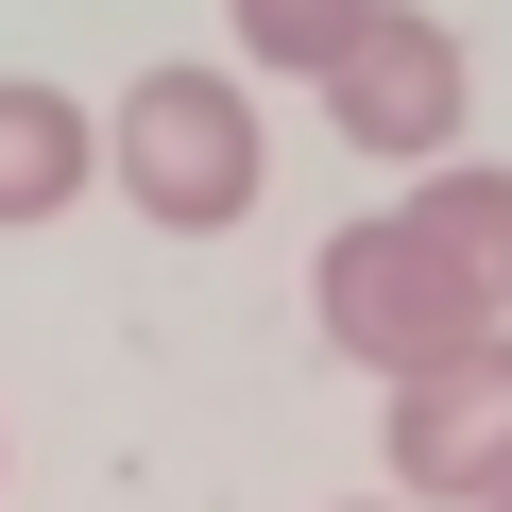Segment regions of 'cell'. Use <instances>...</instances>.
Instances as JSON below:
<instances>
[{
    "label": "cell",
    "instance_id": "52a82bcc",
    "mask_svg": "<svg viewBox=\"0 0 512 512\" xmlns=\"http://www.w3.org/2000/svg\"><path fill=\"white\" fill-rule=\"evenodd\" d=\"M342 35H359V0H239V52L256 69H325Z\"/></svg>",
    "mask_w": 512,
    "mask_h": 512
},
{
    "label": "cell",
    "instance_id": "7a4b0ae2",
    "mask_svg": "<svg viewBox=\"0 0 512 512\" xmlns=\"http://www.w3.org/2000/svg\"><path fill=\"white\" fill-rule=\"evenodd\" d=\"M103 171H120L171 239H222V222L256 205V103H239L222 69H137L120 120H103Z\"/></svg>",
    "mask_w": 512,
    "mask_h": 512
},
{
    "label": "cell",
    "instance_id": "8992f818",
    "mask_svg": "<svg viewBox=\"0 0 512 512\" xmlns=\"http://www.w3.org/2000/svg\"><path fill=\"white\" fill-rule=\"evenodd\" d=\"M410 222H427V239L461 256V274H512V171H495V154H478V171H444V154H427Z\"/></svg>",
    "mask_w": 512,
    "mask_h": 512
},
{
    "label": "cell",
    "instance_id": "3957f363",
    "mask_svg": "<svg viewBox=\"0 0 512 512\" xmlns=\"http://www.w3.org/2000/svg\"><path fill=\"white\" fill-rule=\"evenodd\" d=\"M308 86H325V120H342L376 171H427V154L461 137V35L410 18V0H359V35H342Z\"/></svg>",
    "mask_w": 512,
    "mask_h": 512
},
{
    "label": "cell",
    "instance_id": "6da1fadb",
    "mask_svg": "<svg viewBox=\"0 0 512 512\" xmlns=\"http://www.w3.org/2000/svg\"><path fill=\"white\" fill-rule=\"evenodd\" d=\"M308 308H325V342H342V359H376V376L495 359V274H461L410 205H393V222H342V239L308 256Z\"/></svg>",
    "mask_w": 512,
    "mask_h": 512
},
{
    "label": "cell",
    "instance_id": "5b68a950",
    "mask_svg": "<svg viewBox=\"0 0 512 512\" xmlns=\"http://www.w3.org/2000/svg\"><path fill=\"white\" fill-rule=\"evenodd\" d=\"M86 171H103V120L69 86H0V222H52Z\"/></svg>",
    "mask_w": 512,
    "mask_h": 512
},
{
    "label": "cell",
    "instance_id": "277c9868",
    "mask_svg": "<svg viewBox=\"0 0 512 512\" xmlns=\"http://www.w3.org/2000/svg\"><path fill=\"white\" fill-rule=\"evenodd\" d=\"M393 478L444 495V512H495V495H512V376H495V359L393 376Z\"/></svg>",
    "mask_w": 512,
    "mask_h": 512
}]
</instances>
